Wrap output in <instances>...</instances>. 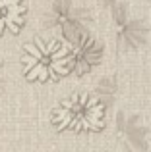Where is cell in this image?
I'll list each match as a JSON object with an SVG mask.
<instances>
[{"label":"cell","instance_id":"obj_1","mask_svg":"<svg viewBox=\"0 0 151 152\" xmlns=\"http://www.w3.org/2000/svg\"><path fill=\"white\" fill-rule=\"evenodd\" d=\"M23 73L29 81H56L70 73V46L66 41H41L35 39L33 42L23 48Z\"/></svg>","mask_w":151,"mask_h":152},{"label":"cell","instance_id":"obj_2","mask_svg":"<svg viewBox=\"0 0 151 152\" xmlns=\"http://www.w3.org/2000/svg\"><path fill=\"white\" fill-rule=\"evenodd\" d=\"M53 123L60 131H99L105 125V104L97 96L74 94L56 106Z\"/></svg>","mask_w":151,"mask_h":152},{"label":"cell","instance_id":"obj_3","mask_svg":"<svg viewBox=\"0 0 151 152\" xmlns=\"http://www.w3.org/2000/svg\"><path fill=\"white\" fill-rule=\"evenodd\" d=\"M113 27L120 50H138L147 39V29L140 19H134L118 4H113Z\"/></svg>","mask_w":151,"mask_h":152},{"label":"cell","instance_id":"obj_4","mask_svg":"<svg viewBox=\"0 0 151 152\" xmlns=\"http://www.w3.org/2000/svg\"><path fill=\"white\" fill-rule=\"evenodd\" d=\"M68 46H70L68 66H70V71H74L76 75H85L97 64H101L103 46L95 39H91L87 33L78 35L74 41H68Z\"/></svg>","mask_w":151,"mask_h":152},{"label":"cell","instance_id":"obj_5","mask_svg":"<svg viewBox=\"0 0 151 152\" xmlns=\"http://www.w3.org/2000/svg\"><path fill=\"white\" fill-rule=\"evenodd\" d=\"M114 131L122 148L144 150L147 148V129L141 119L132 112H116L114 115Z\"/></svg>","mask_w":151,"mask_h":152},{"label":"cell","instance_id":"obj_6","mask_svg":"<svg viewBox=\"0 0 151 152\" xmlns=\"http://www.w3.org/2000/svg\"><path fill=\"white\" fill-rule=\"evenodd\" d=\"M54 21H56L58 29L62 31V35L68 41H74L78 35H81L87 29V25L91 23V15L85 8L74 4L72 0H62V4L56 10V15H54Z\"/></svg>","mask_w":151,"mask_h":152},{"label":"cell","instance_id":"obj_7","mask_svg":"<svg viewBox=\"0 0 151 152\" xmlns=\"http://www.w3.org/2000/svg\"><path fill=\"white\" fill-rule=\"evenodd\" d=\"M25 21V4L23 0H0V35L4 31L18 33Z\"/></svg>","mask_w":151,"mask_h":152}]
</instances>
